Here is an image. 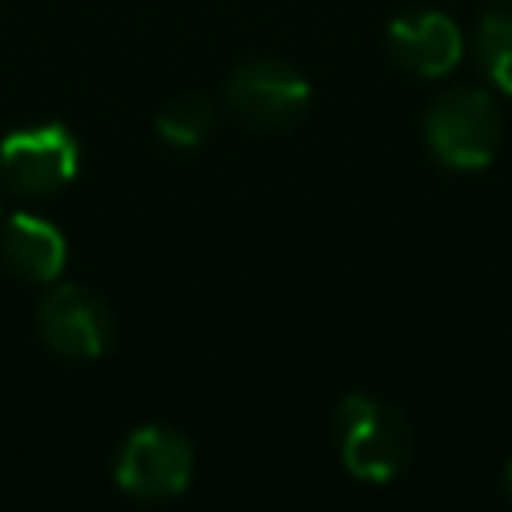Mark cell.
Here are the masks:
<instances>
[{"mask_svg": "<svg viewBox=\"0 0 512 512\" xmlns=\"http://www.w3.org/2000/svg\"><path fill=\"white\" fill-rule=\"evenodd\" d=\"M332 440L344 472L364 484H392L412 464V448H416L404 412L368 392H348L336 404Z\"/></svg>", "mask_w": 512, "mask_h": 512, "instance_id": "obj_1", "label": "cell"}, {"mask_svg": "<svg viewBox=\"0 0 512 512\" xmlns=\"http://www.w3.org/2000/svg\"><path fill=\"white\" fill-rule=\"evenodd\" d=\"M504 116L484 88H448L424 112V144L452 172H480L496 160Z\"/></svg>", "mask_w": 512, "mask_h": 512, "instance_id": "obj_2", "label": "cell"}, {"mask_svg": "<svg viewBox=\"0 0 512 512\" xmlns=\"http://www.w3.org/2000/svg\"><path fill=\"white\" fill-rule=\"evenodd\" d=\"M196 468L192 444L168 424H140L124 436L112 476L116 488L132 500H172L188 488Z\"/></svg>", "mask_w": 512, "mask_h": 512, "instance_id": "obj_3", "label": "cell"}, {"mask_svg": "<svg viewBox=\"0 0 512 512\" xmlns=\"http://www.w3.org/2000/svg\"><path fill=\"white\" fill-rule=\"evenodd\" d=\"M312 88L304 72L288 60H248L224 80L228 112L256 132H284L308 112Z\"/></svg>", "mask_w": 512, "mask_h": 512, "instance_id": "obj_4", "label": "cell"}, {"mask_svg": "<svg viewBox=\"0 0 512 512\" xmlns=\"http://www.w3.org/2000/svg\"><path fill=\"white\" fill-rule=\"evenodd\" d=\"M80 168V140L68 124L44 120L12 128L0 140V180L20 196H52L72 184Z\"/></svg>", "mask_w": 512, "mask_h": 512, "instance_id": "obj_5", "label": "cell"}, {"mask_svg": "<svg viewBox=\"0 0 512 512\" xmlns=\"http://www.w3.org/2000/svg\"><path fill=\"white\" fill-rule=\"evenodd\" d=\"M40 340L64 360H100L112 348L116 324L108 304L84 284H56L36 304Z\"/></svg>", "mask_w": 512, "mask_h": 512, "instance_id": "obj_6", "label": "cell"}, {"mask_svg": "<svg viewBox=\"0 0 512 512\" xmlns=\"http://www.w3.org/2000/svg\"><path fill=\"white\" fill-rule=\"evenodd\" d=\"M384 40H388V56L420 80H440L464 60L460 24L436 8H416V12L396 16L388 24Z\"/></svg>", "mask_w": 512, "mask_h": 512, "instance_id": "obj_7", "label": "cell"}, {"mask_svg": "<svg viewBox=\"0 0 512 512\" xmlns=\"http://www.w3.org/2000/svg\"><path fill=\"white\" fill-rule=\"evenodd\" d=\"M0 260L20 280L52 284L64 272L68 240H64V232L52 220L32 216V212H12L0 224Z\"/></svg>", "mask_w": 512, "mask_h": 512, "instance_id": "obj_8", "label": "cell"}, {"mask_svg": "<svg viewBox=\"0 0 512 512\" xmlns=\"http://www.w3.org/2000/svg\"><path fill=\"white\" fill-rule=\"evenodd\" d=\"M472 60L480 76L512 96V0H492L472 28Z\"/></svg>", "mask_w": 512, "mask_h": 512, "instance_id": "obj_9", "label": "cell"}, {"mask_svg": "<svg viewBox=\"0 0 512 512\" xmlns=\"http://www.w3.org/2000/svg\"><path fill=\"white\" fill-rule=\"evenodd\" d=\"M216 128V104L208 96H172L156 112V136L168 140L172 148H196L212 136Z\"/></svg>", "mask_w": 512, "mask_h": 512, "instance_id": "obj_10", "label": "cell"}, {"mask_svg": "<svg viewBox=\"0 0 512 512\" xmlns=\"http://www.w3.org/2000/svg\"><path fill=\"white\" fill-rule=\"evenodd\" d=\"M500 488H504V500L512 504V456L504 460V472H500Z\"/></svg>", "mask_w": 512, "mask_h": 512, "instance_id": "obj_11", "label": "cell"}]
</instances>
